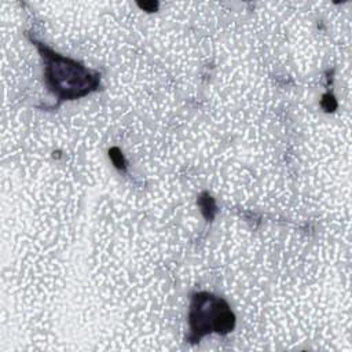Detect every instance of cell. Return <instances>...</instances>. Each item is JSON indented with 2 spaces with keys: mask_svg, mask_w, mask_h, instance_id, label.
Listing matches in <instances>:
<instances>
[{
  "mask_svg": "<svg viewBox=\"0 0 352 352\" xmlns=\"http://www.w3.org/2000/svg\"><path fill=\"white\" fill-rule=\"evenodd\" d=\"M110 157H111V160H113V162H114V165L118 168V169H124L125 168V161H124V158H122V154L120 153V150L117 148V157H116V154L110 150Z\"/></svg>",
  "mask_w": 352,
  "mask_h": 352,
  "instance_id": "3957f363",
  "label": "cell"
},
{
  "mask_svg": "<svg viewBox=\"0 0 352 352\" xmlns=\"http://www.w3.org/2000/svg\"><path fill=\"white\" fill-rule=\"evenodd\" d=\"M34 44L44 62L45 85L58 98L59 103L80 99L98 89L100 82L98 72L52 51L38 41H34Z\"/></svg>",
  "mask_w": 352,
  "mask_h": 352,
  "instance_id": "6da1fadb",
  "label": "cell"
},
{
  "mask_svg": "<svg viewBox=\"0 0 352 352\" xmlns=\"http://www.w3.org/2000/svg\"><path fill=\"white\" fill-rule=\"evenodd\" d=\"M188 323L190 334L187 336V341L199 342V340L208 334L217 333L226 336L232 331L235 315L226 300L212 293L201 292L192 296Z\"/></svg>",
  "mask_w": 352,
  "mask_h": 352,
  "instance_id": "7a4b0ae2",
  "label": "cell"
}]
</instances>
